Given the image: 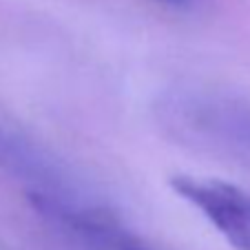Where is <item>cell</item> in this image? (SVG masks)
I'll list each match as a JSON object with an SVG mask.
<instances>
[{"instance_id": "6da1fadb", "label": "cell", "mask_w": 250, "mask_h": 250, "mask_svg": "<svg viewBox=\"0 0 250 250\" xmlns=\"http://www.w3.org/2000/svg\"><path fill=\"white\" fill-rule=\"evenodd\" d=\"M170 188L197 208L235 250H250V193L228 182L193 175L170 177Z\"/></svg>"}, {"instance_id": "7a4b0ae2", "label": "cell", "mask_w": 250, "mask_h": 250, "mask_svg": "<svg viewBox=\"0 0 250 250\" xmlns=\"http://www.w3.org/2000/svg\"><path fill=\"white\" fill-rule=\"evenodd\" d=\"M109 244L113 246V250H151V248H146V246L142 244V241L122 235V232H113V235H109Z\"/></svg>"}, {"instance_id": "3957f363", "label": "cell", "mask_w": 250, "mask_h": 250, "mask_svg": "<svg viewBox=\"0 0 250 250\" xmlns=\"http://www.w3.org/2000/svg\"><path fill=\"white\" fill-rule=\"evenodd\" d=\"M166 2H173V5H184L186 0H166Z\"/></svg>"}]
</instances>
